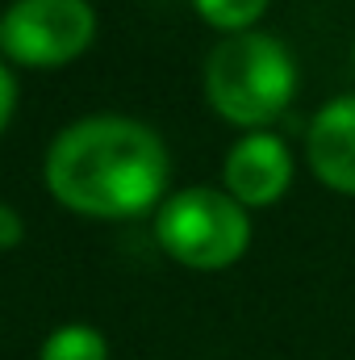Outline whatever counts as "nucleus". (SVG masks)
I'll return each instance as SVG.
<instances>
[{"instance_id":"obj_2","label":"nucleus","mask_w":355,"mask_h":360,"mask_svg":"<svg viewBox=\"0 0 355 360\" xmlns=\"http://www.w3.org/2000/svg\"><path fill=\"white\" fill-rule=\"evenodd\" d=\"M293 92H297V63H293L288 46L264 30L226 34L205 59L209 105L226 122H234L251 134L288 109Z\"/></svg>"},{"instance_id":"obj_11","label":"nucleus","mask_w":355,"mask_h":360,"mask_svg":"<svg viewBox=\"0 0 355 360\" xmlns=\"http://www.w3.org/2000/svg\"><path fill=\"white\" fill-rule=\"evenodd\" d=\"M351 55H355V46H351Z\"/></svg>"},{"instance_id":"obj_1","label":"nucleus","mask_w":355,"mask_h":360,"mask_svg":"<svg viewBox=\"0 0 355 360\" xmlns=\"http://www.w3.org/2000/svg\"><path fill=\"white\" fill-rule=\"evenodd\" d=\"M168 147L134 117L92 113L55 134L42 160L46 188L76 214L130 218L151 210L168 188Z\"/></svg>"},{"instance_id":"obj_4","label":"nucleus","mask_w":355,"mask_h":360,"mask_svg":"<svg viewBox=\"0 0 355 360\" xmlns=\"http://www.w3.org/2000/svg\"><path fill=\"white\" fill-rule=\"evenodd\" d=\"M96 38L88 0H13L0 13V51L29 68H55L84 55Z\"/></svg>"},{"instance_id":"obj_5","label":"nucleus","mask_w":355,"mask_h":360,"mask_svg":"<svg viewBox=\"0 0 355 360\" xmlns=\"http://www.w3.org/2000/svg\"><path fill=\"white\" fill-rule=\"evenodd\" d=\"M222 180H226V193L247 205V210H260L272 205L288 193L293 184V155L284 147V139L255 130L247 139H239L230 151H226V164H222Z\"/></svg>"},{"instance_id":"obj_7","label":"nucleus","mask_w":355,"mask_h":360,"mask_svg":"<svg viewBox=\"0 0 355 360\" xmlns=\"http://www.w3.org/2000/svg\"><path fill=\"white\" fill-rule=\"evenodd\" d=\"M38 360H109V344L88 323H63L46 335Z\"/></svg>"},{"instance_id":"obj_6","label":"nucleus","mask_w":355,"mask_h":360,"mask_svg":"<svg viewBox=\"0 0 355 360\" xmlns=\"http://www.w3.org/2000/svg\"><path fill=\"white\" fill-rule=\"evenodd\" d=\"M305 155L314 176L335 193L355 197V92L326 101L305 134Z\"/></svg>"},{"instance_id":"obj_10","label":"nucleus","mask_w":355,"mask_h":360,"mask_svg":"<svg viewBox=\"0 0 355 360\" xmlns=\"http://www.w3.org/2000/svg\"><path fill=\"white\" fill-rule=\"evenodd\" d=\"M13 105H17V80H13V72L4 68V59H0V130H4L8 117H13Z\"/></svg>"},{"instance_id":"obj_8","label":"nucleus","mask_w":355,"mask_h":360,"mask_svg":"<svg viewBox=\"0 0 355 360\" xmlns=\"http://www.w3.org/2000/svg\"><path fill=\"white\" fill-rule=\"evenodd\" d=\"M192 4H196V13H201L213 30L243 34V30H251V25L264 17L272 0H192Z\"/></svg>"},{"instance_id":"obj_9","label":"nucleus","mask_w":355,"mask_h":360,"mask_svg":"<svg viewBox=\"0 0 355 360\" xmlns=\"http://www.w3.org/2000/svg\"><path fill=\"white\" fill-rule=\"evenodd\" d=\"M21 235H25V222H21V214H17L8 201H0V252L17 248V243H21Z\"/></svg>"},{"instance_id":"obj_3","label":"nucleus","mask_w":355,"mask_h":360,"mask_svg":"<svg viewBox=\"0 0 355 360\" xmlns=\"http://www.w3.org/2000/svg\"><path fill=\"white\" fill-rule=\"evenodd\" d=\"M155 239L172 260L188 269H230L251 243V218L247 205H239L226 188L192 184L155 210Z\"/></svg>"}]
</instances>
